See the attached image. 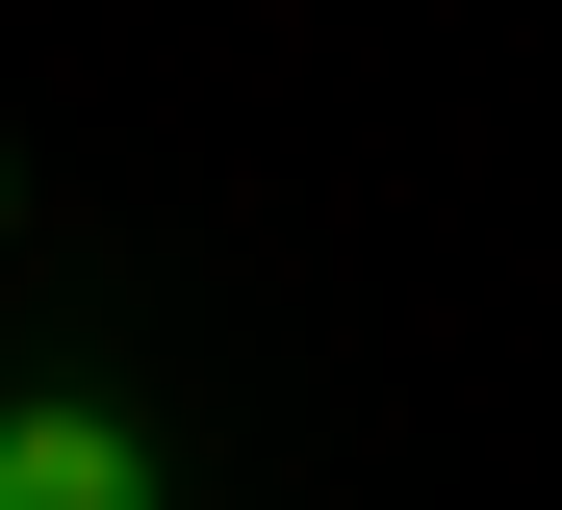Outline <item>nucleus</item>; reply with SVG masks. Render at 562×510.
<instances>
[{"instance_id":"nucleus-1","label":"nucleus","mask_w":562,"mask_h":510,"mask_svg":"<svg viewBox=\"0 0 562 510\" xmlns=\"http://www.w3.org/2000/svg\"><path fill=\"white\" fill-rule=\"evenodd\" d=\"M0 510H154V460H128V408H0Z\"/></svg>"}]
</instances>
